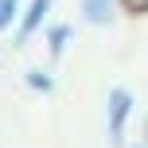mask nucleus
I'll use <instances>...</instances> for the list:
<instances>
[{
  "instance_id": "nucleus-5",
  "label": "nucleus",
  "mask_w": 148,
  "mask_h": 148,
  "mask_svg": "<svg viewBox=\"0 0 148 148\" xmlns=\"http://www.w3.org/2000/svg\"><path fill=\"white\" fill-rule=\"evenodd\" d=\"M20 12H23V0H0V35L16 27Z\"/></svg>"
},
{
  "instance_id": "nucleus-7",
  "label": "nucleus",
  "mask_w": 148,
  "mask_h": 148,
  "mask_svg": "<svg viewBox=\"0 0 148 148\" xmlns=\"http://www.w3.org/2000/svg\"><path fill=\"white\" fill-rule=\"evenodd\" d=\"M144 144H148V129H144Z\"/></svg>"
},
{
  "instance_id": "nucleus-1",
  "label": "nucleus",
  "mask_w": 148,
  "mask_h": 148,
  "mask_svg": "<svg viewBox=\"0 0 148 148\" xmlns=\"http://www.w3.org/2000/svg\"><path fill=\"white\" fill-rule=\"evenodd\" d=\"M133 90L129 86H113L109 97H105V136H109L113 148H125V129H129V117H133Z\"/></svg>"
},
{
  "instance_id": "nucleus-6",
  "label": "nucleus",
  "mask_w": 148,
  "mask_h": 148,
  "mask_svg": "<svg viewBox=\"0 0 148 148\" xmlns=\"http://www.w3.org/2000/svg\"><path fill=\"white\" fill-rule=\"evenodd\" d=\"M23 86L35 90V94H51V90H55V78L47 70H23Z\"/></svg>"
},
{
  "instance_id": "nucleus-4",
  "label": "nucleus",
  "mask_w": 148,
  "mask_h": 148,
  "mask_svg": "<svg viewBox=\"0 0 148 148\" xmlns=\"http://www.w3.org/2000/svg\"><path fill=\"white\" fill-rule=\"evenodd\" d=\"M70 39H74L70 23H47V27H43V47H47L51 59H62V51L70 47Z\"/></svg>"
},
{
  "instance_id": "nucleus-3",
  "label": "nucleus",
  "mask_w": 148,
  "mask_h": 148,
  "mask_svg": "<svg viewBox=\"0 0 148 148\" xmlns=\"http://www.w3.org/2000/svg\"><path fill=\"white\" fill-rule=\"evenodd\" d=\"M78 12L90 27H109L117 20V0H78Z\"/></svg>"
},
{
  "instance_id": "nucleus-2",
  "label": "nucleus",
  "mask_w": 148,
  "mask_h": 148,
  "mask_svg": "<svg viewBox=\"0 0 148 148\" xmlns=\"http://www.w3.org/2000/svg\"><path fill=\"white\" fill-rule=\"evenodd\" d=\"M51 8H55V0H27V4H23L20 20H16V35H12V39H16V47H27L35 35H43Z\"/></svg>"
}]
</instances>
